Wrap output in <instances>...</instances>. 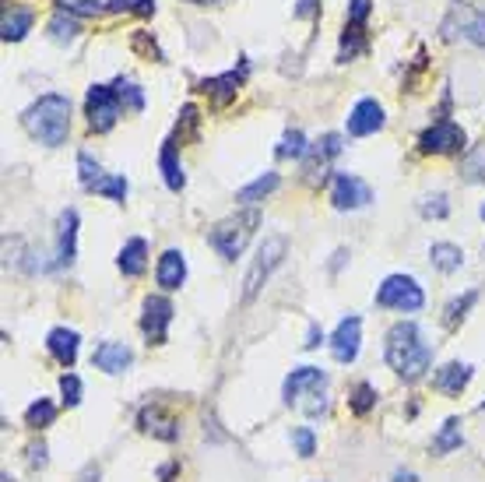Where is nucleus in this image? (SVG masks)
Instances as JSON below:
<instances>
[{
    "label": "nucleus",
    "instance_id": "obj_34",
    "mask_svg": "<svg viewBox=\"0 0 485 482\" xmlns=\"http://www.w3.org/2000/svg\"><path fill=\"white\" fill-rule=\"evenodd\" d=\"M419 211H422V218H447L450 215V201H447V194H426L419 201Z\"/></svg>",
    "mask_w": 485,
    "mask_h": 482
},
{
    "label": "nucleus",
    "instance_id": "obj_52",
    "mask_svg": "<svg viewBox=\"0 0 485 482\" xmlns=\"http://www.w3.org/2000/svg\"><path fill=\"white\" fill-rule=\"evenodd\" d=\"M479 408H482V412H485V401H482V405H479Z\"/></svg>",
    "mask_w": 485,
    "mask_h": 482
},
{
    "label": "nucleus",
    "instance_id": "obj_43",
    "mask_svg": "<svg viewBox=\"0 0 485 482\" xmlns=\"http://www.w3.org/2000/svg\"><path fill=\"white\" fill-rule=\"evenodd\" d=\"M370 7H373L370 0H352L348 4V25H363L370 18Z\"/></svg>",
    "mask_w": 485,
    "mask_h": 482
},
{
    "label": "nucleus",
    "instance_id": "obj_7",
    "mask_svg": "<svg viewBox=\"0 0 485 482\" xmlns=\"http://www.w3.org/2000/svg\"><path fill=\"white\" fill-rule=\"evenodd\" d=\"M120 96L113 85H92L89 96H85V116H89V130L106 134L116 120H120Z\"/></svg>",
    "mask_w": 485,
    "mask_h": 482
},
{
    "label": "nucleus",
    "instance_id": "obj_48",
    "mask_svg": "<svg viewBox=\"0 0 485 482\" xmlns=\"http://www.w3.org/2000/svg\"><path fill=\"white\" fill-rule=\"evenodd\" d=\"M176 472H180V465H176V462H173V465H166V469H162V482H173L176 479Z\"/></svg>",
    "mask_w": 485,
    "mask_h": 482
},
{
    "label": "nucleus",
    "instance_id": "obj_26",
    "mask_svg": "<svg viewBox=\"0 0 485 482\" xmlns=\"http://www.w3.org/2000/svg\"><path fill=\"white\" fill-rule=\"evenodd\" d=\"M458 447H461V419H447V423L440 426L436 440H433V451H436V454H450V451H458Z\"/></svg>",
    "mask_w": 485,
    "mask_h": 482
},
{
    "label": "nucleus",
    "instance_id": "obj_30",
    "mask_svg": "<svg viewBox=\"0 0 485 482\" xmlns=\"http://www.w3.org/2000/svg\"><path fill=\"white\" fill-rule=\"evenodd\" d=\"M306 152H309V145H306L302 130H289V134L282 138V145L275 148V155H278V159H302Z\"/></svg>",
    "mask_w": 485,
    "mask_h": 482
},
{
    "label": "nucleus",
    "instance_id": "obj_25",
    "mask_svg": "<svg viewBox=\"0 0 485 482\" xmlns=\"http://www.w3.org/2000/svg\"><path fill=\"white\" fill-rule=\"evenodd\" d=\"M429 257H433V265H436L443 275H450V272H458V268L465 265V254H461V247H454V243H433Z\"/></svg>",
    "mask_w": 485,
    "mask_h": 482
},
{
    "label": "nucleus",
    "instance_id": "obj_16",
    "mask_svg": "<svg viewBox=\"0 0 485 482\" xmlns=\"http://www.w3.org/2000/svg\"><path fill=\"white\" fill-rule=\"evenodd\" d=\"M78 257V211L67 208L60 215V236H57V268H71Z\"/></svg>",
    "mask_w": 485,
    "mask_h": 482
},
{
    "label": "nucleus",
    "instance_id": "obj_35",
    "mask_svg": "<svg viewBox=\"0 0 485 482\" xmlns=\"http://www.w3.org/2000/svg\"><path fill=\"white\" fill-rule=\"evenodd\" d=\"M475 299H479V292H475V289L465 292L461 299H454V303L447 306V317H443V324H447V328H458V324L465 320V313H468V310L475 306Z\"/></svg>",
    "mask_w": 485,
    "mask_h": 482
},
{
    "label": "nucleus",
    "instance_id": "obj_17",
    "mask_svg": "<svg viewBox=\"0 0 485 482\" xmlns=\"http://www.w3.org/2000/svg\"><path fill=\"white\" fill-rule=\"evenodd\" d=\"M92 363H96L102 374L116 377V374H123V370L134 363V352H130V345H123V342H102L96 352H92Z\"/></svg>",
    "mask_w": 485,
    "mask_h": 482
},
{
    "label": "nucleus",
    "instance_id": "obj_11",
    "mask_svg": "<svg viewBox=\"0 0 485 482\" xmlns=\"http://www.w3.org/2000/svg\"><path fill=\"white\" fill-rule=\"evenodd\" d=\"M373 201V191L366 180H359L356 173H338L334 184H331V204L338 211H356V208H366Z\"/></svg>",
    "mask_w": 485,
    "mask_h": 482
},
{
    "label": "nucleus",
    "instance_id": "obj_32",
    "mask_svg": "<svg viewBox=\"0 0 485 482\" xmlns=\"http://www.w3.org/2000/svg\"><path fill=\"white\" fill-rule=\"evenodd\" d=\"M113 89H116V96H120V102H123V109H134V113H141V109H145V92H141L134 82L120 78Z\"/></svg>",
    "mask_w": 485,
    "mask_h": 482
},
{
    "label": "nucleus",
    "instance_id": "obj_1",
    "mask_svg": "<svg viewBox=\"0 0 485 482\" xmlns=\"http://www.w3.org/2000/svg\"><path fill=\"white\" fill-rule=\"evenodd\" d=\"M384 356H387L394 374H401L408 384H415V381L426 377V370L433 363V345L422 338V331H419L415 320H397L387 331Z\"/></svg>",
    "mask_w": 485,
    "mask_h": 482
},
{
    "label": "nucleus",
    "instance_id": "obj_9",
    "mask_svg": "<svg viewBox=\"0 0 485 482\" xmlns=\"http://www.w3.org/2000/svg\"><path fill=\"white\" fill-rule=\"evenodd\" d=\"M419 148H422L426 155H454V152L465 148V130H461L454 120H436L433 127L422 130Z\"/></svg>",
    "mask_w": 485,
    "mask_h": 482
},
{
    "label": "nucleus",
    "instance_id": "obj_36",
    "mask_svg": "<svg viewBox=\"0 0 485 482\" xmlns=\"http://www.w3.org/2000/svg\"><path fill=\"white\" fill-rule=\"evenodd\" d=\"M92 194H102V197H109V201H123V197H127V180H123V177H98Z\"/></svg>",
    "mask_w": 485,
    "mask_h": 482
},
{
    "label": "nucleus",
    "instance_id": "obj_3",
    "mask_svg": "<svg viewBox=\"0 0 485 482\" xmlns=\"http://www.w3.org/2000/svg\"><path fill=\"white\" fill-rule=\"evenodd\" d=\"M257 225H261V215H257V211H239V215L218 222V225L207 233V243H211L225 261H236V257L246 250V243H250V236H254Z\"/></svg>",
    "mask_w": 485,
    "mask_h": 482
},
{
    "label": "nucleus",
    "instance_id": "obj_19",
    "mask_svg": "<svg viewBox=\"0 0 485 482\" xmlns=\"http://www.w3.org/2000/svg\"><path fill=\"white\" fill-rule=\"evenodd\" d=\"M155 279H159V286L166 292L180 289V286L187 282V261H184V254H180V250H166V254L159 257Z\"/></svg>",
    "mask_w": 485,
    "mask_h": 482
},
{
    "label": "nucleus",
    "instance_id": "obj_14",
    "mask_svg": "<svg viewBox=\"0 0 485 482\" xmlns=\"http://www.w3.org/2000/svg\"><path fill=\"white\" fill-rule=\"evenodd\" d=\"M137 426H141V433H152V437H159V440H176V437H180V419H176L169 408H162V405L141 408Z\"/></svg>",
    "mask_w": 485,
    "mask_h": 482
},
{
    "label": "nucleus",
    "instance_id": "obj_42",
    "mask_svg": "<svg viewBox=\"0 0 485 482\" xmlns=\"http://www.w3.org/2000/svg\"><path fill=\"white\" fill-rule=\"evenodd\" d=\"M64 11H71V14H98L106 7L98 0H64Z\"/></svg>",
    "mask_w": 485,
    "mask_h": 482
},
{
    "label": "nucleus",
    "instance_id": "obj_44",
    "mask_svg": "<svg viewBox=\"0 0 485 482\" xmlns=\"http://www.w3.org/2000/svg\"><path fill=\"white\" fill-rule=\"evenodd\" d=\"M134 46H137L141 53H148V57H155V60H162V50L155 46V39L148 43V32H134Z\"/></svg>",
    "mask_w": 485,
    "mask_h": 482
},
{
    "label": "nucleus",
    "instance_id": "obj_49",
    "mask_svg": "<svg viewBox=\"0 0 485 482\" xmlns=\"http://www.w3.org/2000/svg\"><path fill=\"white\" fill-rule=\"evenodd\" d=\"M390 482H419V476H415V472H404V469H401V472H394V479Z\"/></svg>",
    "mask_w": 485,
    "mask_h": 482
},
{
    "label": "nucleus",
    "instance_id": "obj_12",
    "mask_svg": "<svg viewBox=\"0 0 485 482\" xmlns=\"http://www.w3.org/2000/svg\"><path fill=\"white\" fill-rule=\"evenodd\" d=\"M359 342H363V320H359V317H345V320L338 324V331L331 335V356H334L338 363H356Z\"/></svg>",
    "mask_w": 485,
    "mask_h": 482
},
{
    "label": "nucleus",
    "instance_id": "obj_33",
    "mask_svg": "<svg viewBox=\"0 0 485 482\" xmlns=\"http://www.w3.org/2000/svg\"><path fill=\"white\" fill-rule=\"evenodd\" d=\"M197 123H200V113H197L194 102H187V106L180 109V123H176V138H173V145H184V141L197 130Z\"/></svg>",
    "mask_w": 485,
    "mask_h": 482
},
{
    "label": "nucleus",
    "instance_id": "obj_47",
    "mask_svg": "<svg viewBox=\"0 0 485 482\" xmlns=\"http://www.w3.org/2000/svg\"><path fill=\"white\" fill-rule=\"evenodd\" d=\"M28 454H32V458H28V462H32V465H39V469H43V465H46V447H43V444H39V447H32V451H28Z\"/></svg>",
    "mask_w": 485,
    "mask_h": 482
},
{
    "label": "nucleus",
    "instance_id": "obj_39",
    "mask_svg": "<svg viewBox=\"0 0 485 482\" xmlns=\"http://www.w3.org/2000/svg\"><path fill=\"white\" fill-rule=\"evenodd\" d=\"M106 11H113V14H123V11H134V14H155V0H109Z\"/></svg>",
    "mask_w": 485,
    "mask_h": 482
},
{
    "label": "nucleus",
    "instance_id": "obj_5",
    "mask_svg": "<svg viewBox=\"0 0 485 482\" xmlns=\"http://www.w3.org/2000/svg\"><path fill=\"white\" fill-rule=\"evenodd\" d=\"M286 250H289L286 236H268V240L261 243V250H257V257H254V265H250V272H246V279H243V303H254V299H257V292L264 289V282L271 279V272L282 265Z\"/></svg>",
    "mask_w": 485,
    "mask_h": 482
},
{
    "label": "nucleus",
    "instance_id": "obj_20",
    "mask_svg": "<svg viewBox=\"0 0 485 482\" xmlns=\"http://www.w3.org/2000/svg\"><path fill=\"white\" fill-rule=\"evenodd\" d=\"M116 268H120L127 279H141L145 268H148V243H145L141 236H130V240L123 243L120 257H116Z\"/></svg>",
    "mask_w": 485,
    "mask_h": 482
},
{
    "label": "nucleus",
    "instance_id": "obj_21",
    "mask_svg": "<svg viewBox=\"0 0 485 482\" xmlns=\"http://www.w3.org/2000/svg\"><path fill=\"white\" fill-rule=\"evenodd\" d=\"M468 381H472V367L468 363H447V367L436 370L433 387L443 391V394H461L468 387Z\"/></svg>",
    "mask_w": 485,
    "mask_h": 482
},
{
    "label": "nucleus",
    "instance_id": "obj_8",
    "mask_svg": "<svg viewBox=\"0 0 485 482\" xmlns=\"http://www.w3.org/2000/svg\"><path fill=\"white\" fill-rule=\"evenodd\" d=\"M341 148H345V145H341V134H324L317 145H309V152H306V166H302V177H306L309 187H317V184L327 180L331 159H338Z\"/></svg>",
    "mask_w": 485,
    "mask_h": 482
},
{
    "label": "nucleus",
    "instance_id": "obj_24",
    "mask_svg": "<svg viewBox=\"0 0 485 482\" xmlns=\"http://www.w3.org/2000/svg\"><path fill=\"white\" fill-rule=\"evenodd\" d=\"M278 184H282L278 173H264V177H257L254 184L239 187V191H236V201H239V204H257V201H264L271 191H278Z\"/></svg>",
    "mask_w": 485,
    "mask_h": 482
},
{
    "label": "nucleus",
    "instance_id": "obj_50",
    "mask_svg": "<svg viewBox=\"0 0 485 482\" xmlns=\"http://www.w3.org/2000/svg\"><path fill=\"white\" fill-rule=\"evenodd\" d=\"M78 482H98V469L96 465H92V469H85V472H82V479Z\"/></svg>",
    "mask_w": 485,
    "mask_h": 482
},
{
    "label": "nucleus",
    "instance_id": "obj_38",
    "mask_svg": "<svg viewBox=\"0 0 485 482\" xmlns=\"http://www.w3.org/2000/svg\"><path fill=\"white\" fill-rule=\"evenodd\" d=\"M78 173H82V187H85V191H92L98 177H106V173L98 170V162L92 159V155H89V152H82V155H78Z\"/></svg>",
    "mask_w": 485,
    "mask_h": 482
},
{
    "label": "nucleus",
    "instance_id": "obj_29",
    "mask_svg": "<svg viewBox=\"0 0 485 482\" xmlns=\"http://www.w3.org/2000/svg\"><path fill=\"white\" fill-rule=\"evenodd\" d=\"M74 36H78V18H71L67 11H60V14L50 18V39L53 43H71Z\"/></svg>",
    "mask_w": 485,
    "mask_h": 482
},
{
    "label": "nucleus",
    "instance_id": "obj_18",
    "mask_svg": "<svg viewBox=\"0 0 485 482\" xmlns=\"http://www.w3.org/2000/svg\"><path fill=\"white\" fill-rule=\"evenodd\" d=\"M78 331H71V328H53L50 331V338H46V349H50V356L60 363V367H74L78 363Z\"/></svg>",
    "mask_w": 485,
    "mask_h": 482
},
{
    "label": "nucleus",
    "instance_id": "obj_53",
    "mask_svg": "<svg viewBox=\"0 0 485 482\" xmlns=\"http://www.w3.org/2000/svg\"><path fill=\"white\" fill-rule=\"evenodd\" d=\"M482 218H485V204H482Z\"/></svg>",
    "mask_w": 485,
    "mask_h": 482
},
{
    "label": "nucleus",
    "instance_id": "obj_31",
    "mask_svg": "<svg viewBox=\"0 0 485 482\" xmlns=\"http://www.w3.org/2000/svg\"><path fill=\"white\" fill-rule=\"evenodd\" d=\"M461 177H465L468 184H482L485 180V145L482 148H475V152H468V159L461 162Z\"/></svg>",
    "mask_w": 485,
    "mask_h": 482
},
{
    "label": "nucleus",
    "instance_id": "obj_15",
    "mask_svg": "<svg viewBox=\"0 0 485 482\" xmlns=\"http://www.w3.org/2000/svg\"><path fill=\"white\" fill-rule=\"evenodd\" d=\"M243 82H246V64H239L236 71H225V75H218V78H204V82H200V92L215 99V106H225L229 99H236V92L243 89Z\"/></svg>",
    "mask_w": 485,
    "mask_h": 482
},
{
    "label": "nucleus",
    "instance_id": "obj_28",
    "mask_svg": "<svg viewBox=\"0 0 485 482\" xmlns=\"http://www.w3.org/2000/svg\"><path fill=\"white\" fill-rule=\"evenodd\" d=\"M348 408L356 412V415H370L373 408H377V387L373 384H356L352 387V398H348Z\"/></svg>",
    "mask_w": 485,
    "mask_h": 482
},
{
    "label": "nucleus",
    "instance_id": "obj_13",
    "mask_svg": "<svg viewBox=\"0 0 485 482\" xmlns=\"http://www.w3.org/2000/svg\"><path fill=\"white\" fill-rule=\"evenodd\" d=\"M384 127V106L377 99H359L348 113V134L352 138H370Z\"/></svg>",
    "mask_w": 485,
    "mask_h": 482
},
{
    "label": "nucleus",
    "instance_id": "obj_2",
    "mask_svg": "<svg viewBox=\"0 0 485 482\" xmlns=\"http://www.w3.org/2000/svg\"><path fill=\"white\" fill-rule=\"evenodd\" d=\"M21 127L46 148H57L67 141L71 134V99L67 96H39L25 113H21Z\"/></svg>",
    "mask_w": 485,
    "mask_h": 482
},
{
    "label": "nucleus",
    "instance_id": "obj_10",
    "mask_svg": "<svg viewBox=\"0 0 485 482\" xmlns=\"http://www.w3.org/2000/svg\"><path fill=\"white\" fill-rule=\"evenodd\" d=\"M169 324H173V303L166 296H148L141 303V331H145L148 345H162Z\"/></svg>",
    "mask_w": 485,
    "mask_h": 482
},
{
    "label": "nucleus",
    "instance_id": "obj_22",
    "mask_svg": "<svg viewBox=\"0 0 485 482\" xmlns=\"http://www.w3.org/2000/svg\"><path fill=\"white\" fill-rule=\"evenodd\" d=\"M159 170H162L169 191H184V187H187V173H184V166H180V155H176V145H173V141L162 145V152H159Z\"/></svg>",
    "mask_w": 485,
    "mask_h": 482
},
{
    "label": "nucleus",
    "instance_id": "obj_23",
    "mask_svg": "<svg viewBox=\"0 0 485 482\" xmlns=\"http://www.w3.org/2000/svg\"><path fill=\"white\" fill-rule=\"evenodd\" d=\"M32 21H35V14L28 7H11L4 14V43H21L25 32L32 28Z\"/></svg>",
    "mask_w": 485,
    "mask_h": 482
},
{
    "label": "nucleus",
    "instance_id": "obj_6",
    "mask_svg": "<svg viewBox=\"0 0 485 482\" xmlns=\"http://www.w3.org/2000/svg\"><path fill=\"white\" fill-rule=\"evenodd\" d=\"M377 306L415 313V310L426 306V292L411 275H390V279H384V286L377 289Z\"/></svg>",
    "mask_w": 485,
    "mask_h": 482
},
{
    "label": "nucleus",
    "instance_id": "obj_40",
    "mask_svg": "<svg viewBox=\"0 0 485 482\" xmlns=\"http://www.w3.org/2000/svg\"><path fill=\"white\" fill-rule=\"evenodd\" d=\"M292 444H295L299 458H313V454H317V437H313V430H306V426H299V430L292 433Z\"/></svg>",
    "mask_w": 485,
    "mask_h": 482
},
{
    "label": "nucleus",
    "instance_id": "obj_41",
    "mask_svg": "<svg viewBox=\"0 0 485 482\" xmlns=\"http://www.w3.org/2000/svg\"><path fill=\"white\" fill-rule=\"evenodd\" d=\"M60 394H64V405H78L82 401V381L74 374H64L60 377Z\"/></svg>",
    "mask_w": 485,
    "mask_h": 482
},
{
    "label": "nucleus",
    "instance_id": "obj_45",
    "mask_svg": "<svg viewBox=\"0 0 485 482\" xmlns=\"http://www.w3.org/2000/svg\"><path fill=\"white\" fill-rule=\"evenodd\" d=\"M317 11H320V0H299V4H295V14H299V18H313Z\"/></svg>",
    "mask_w": 485,
    "mask_h": 482
},
{
    "label": "nucleus",
    "instance_id": "obj_4",
    "mask_svg": "<svg viewBox=\"0 0 485 482\" xmlns=\"http://www.w3.org/2000/svg\"><path fill=\"white\" fill-rule=\"evenodd\" d=\"M324 387H327V374H324V370H317V367H299V370H292L289 377H286L282 394H286L289 405H299V398H309V401L302 405V412H306V415H324V412H327V394H324Z\"/></svg>",
    "mask_w": 485,
    "mask_h": 482
},
{
    "label": "nucleus",
    "instance_id": "obj_27",
    "mask_svg": "<svg viewBox=\"0 0 485 482\" xmlns=\"http://www.w3.org/2000/svg\"><path fill=\"white\" fill-rule=\"evenodd\" d=\"M57 419V405L50 401V398H39V401H32L28 405V412H25V423L32 426V430H43V426H50Z\"/></svg>",
    "mask_w": 485,
    "mask_h": 482
},
{
    "label": "nucleus",
    "instance_id": "obj_46",
    "mask_svg": "<svg viewBox=\"0 0 485 482\" xmlns=\"http://www.w3.org/2000/svg\"><path fill=\"white\" fill-rule=\"evenodd\" d=\"M320 338H324V335H320V328H317V324H309V335H306V349H317V345H320Z\"/></svg>",
    "mask_w": 485,
    "mask_h": 482
},
{
    "label": "nucleus",
    "instance_id": "obj_37",
    "mask_svg": "<svg viewBox=\"0 0 485 482\" xmlns=\"http://www.w3.org/2000/svg\"><path fill=\"white\" fill-rule=\"evenodd\" d=\"M461 36L485 50V14H468V18L461 21Z\"/></svg>",
    "mask_w": 485,
    "mask_h": 482
},
{
    "label": "nucleus",
    "instance_id": "obj_51",
    "mask_svg": "<svg viewBox=\"0 0 485 482\" xmlns=\"http://www.w3.org/2000/svg\"><path fill=\"white\" fill-rule=\"evenodd\" d=\"M191 4H200V7H207V4H222V0H191Z\"/></svg>",
    "mask_w": 485,
    "mask_h": 482
}]
</instances>
